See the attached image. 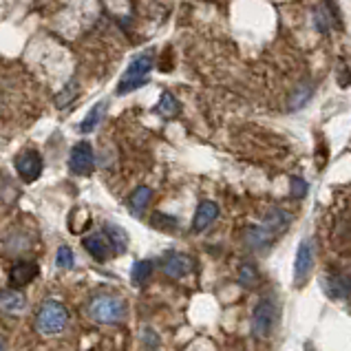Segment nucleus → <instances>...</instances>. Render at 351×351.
Returning <instances> with one entry per match:
<instances>
[{
  "label": "nucleus",
  "mask_w": 351,
  "mask_h": 351,
  "mask_svg": "<svg viewBox=\"0 0 351 351\" xmlns=\"http://www.w3.org/2000/svg\"><path fill=\"white\" fill-rule=\"evenodd\" d=\"M162 269H164V274L170 278H184L190 269H193V261L182 252H170L162 261Z\"/></svg>",
  "instance_id": "obj_8"
},
{
  "label": "nucleus",
  "mask_w": 351,
  "mask_h": 351,
  "mask_svg": "<svg viewBox=\"0 0 351 351\" xmlns=\"http://www.w3.org/2000/svg\"><path fill=\"white\" fill-rule=\"evenodd\" d=\"M88 318L99 325H115L126 318V303L111 294H97L88 300Z\"/></svg>",
  "instance_id": "obj_1"
},
{
  "label": "nucleus",
  "mask_w": 351,
  "mask_h": 351,
  "mask_svg": "<svg viewBox=\"0 0 351 351\" xmlns=\"http://www.w3.org/2000/svg\"><path fill=\"white\" fill-rule=\"evenodd\" d=\"M38 276V265L34 261H18L9 269V283L12 287H25Z\"/></svg>",
  "instance_id": "obj_10"
},
{
  "label": "nucleus",
  "mask_w": 351,
  "mask_h": 351,
  "mask_svg": "<svg viewBox=\"0 0 351 351\" xmlns=\"http://www.w3.org/2000/svg\"><path fill=\"white\" fill-rule=\"evenodd\" d=\"M307 182L305 179H300V177H294L292 179V197L294 199H303L305 195H307Z\"/></svg>",
  "instance_id": "obj_25"
},
{
  "label": "nucleus",
  "mask_w": 351,
  "mask_h": 351,
  "mask_svg": "<svg viewBox=\"0 0 351 351\" xmlns=\"http://www.w3.org/2000/svg\"><path fill=\"white\" fill-rule=\"evenodd\" d=\"M314 267V243L312 239L300 241V245L296 250V261H294V283L303 285L307 276L312 274Z\"/></svg>",
  "instance_id": "obj_5"
},
{
  "label": "nucleus",
  "mask_w": 351,
  "mask_h": 351,
  "mask_svg": "<svg viewBox=\"0 0 351 351\" xmlns=\"http://www.w3.org/2000/svg\"><path fill=\"white\" fill-rule=\"evenodd\" d=\"M69 168L73 170L75 175H91L95 170V157H93V148L86 142H80L73 146L71 157H69Z\"/></svg>",
  "instance_id": "obj_7"
},
{
  "label": "nucleus",
  "mask_w": 351,
  "mask_h": 351,
  "mask_svg": "<svg viewBox=\"0 0 351 351\" xmlns=\"http://www.w3.org/2000/svg\"><path fill=\"white\" fill-rule=\"evenodd\" d=\"M276 234H272L265 226H254V228H247V232H245V241H247V245L250 247H254V250H263L267 247L269 243L274 241Z\"/></svg>",
  "instance_id": "obj_13"
},
{
  "label": "nucleus",
  "mask_w": 351,
  "mask_h": 351,
  "mask_svg": "<svg viewBox=\"0 0 351 351\" xmlns=\"http://www.w3.org/2000/svg\"><path fill=\"white\" fill-rule=\"evenodd\" d=\"M69 323V312L60 300L49 298L40 305L36 314V332L43 336H53L60 334Z\"/></svg>",
  "instance_id": "obj_2"
},
{
  "label": "nucleus",
  "mask_w": 351,
  "mask_h": 351,
  "mask_svg": "<svg viewBox=\"0 0 351 351\" xmlns=\"http://www.w3.org/2000/svg\"><path fill=\"white\" fill-rule=\"evenodd\" d=\"M150 199H153V190H150L148 186H139L133 197H130V208H133L135 215H142L146 206L150 204Z\"/></svg>",
  "instance_id": "obj_18"
},
{
  "label": "nucleus",
  "mask_w": 351,
  "mask_h": 351,
  "mask_svg": "<svg viewBox=\"0 0 351 351\" xmlns=\"http://www.w3.org/2000/svg\"><path fill=\"white\" fill-rule=\"evenodd\" d=\"M150 226H155L157 230H164V232H170V230L177 228V219L168 217V215H162V213H155L153 219H150Z\"/></svg>",
  "instance_id": "obj_23"
},
{
  "label": "nucleus",
  "mask_w": 351,
  "mask_h": 351,
  "mask_svg": "<svg viewBox=\"0 0 351 351\" xmlns=\"http://www.w3.org/2000/svg\"><path fill=\"white\" fill-rule=\"evenodd\" d=\"M150 274H153V263H150V261H137L133 265V272H130L135 285H144L150 278Z\"/></svg>",
  "instance_id": "obj_20"
},
{
  "label": "nucleus",
  "mask_w": 351,
  "mask_h": 351,
  "mask_svg": "<svg viewBox=\"0 0 351 351\" xmlns=\"http://www.w3.org/2000/svg\"><path fill=\"white\" fill-rule=\"evenodd\" d=\"M312 93H314V88L309 86V84H303L298 88V91L292 95V99H289V108L292 111H298L300 106H305L307 102H309V97H312Z\"/></svg>",
  "instance_id": "obj_22"
},
{
  "label": "nucleus",
  "mask_w": 351,
  "mask_h": 351,
  "mask_svg": "<svg viewBox=\"0 0 351 351\" xmlns=\"http://www.w3.org/2000/svg\"><path fill=\"white\" fill-rule=\"evenodd\" d=\"M150 69H153V56L150 53H142V56L133 58V62L128 64V69L124 71L122 80H119V84H117V95L130 93L142 84H146V75L150 73Z\"/></svg>",
  "instance_id": "obj_3"
},
{
  "label": "nucleus",
  "mask_w": 351,
  "mask_h": 351,
  "mask_svg": "<svg viewBox=\"0 0 351 351\" xmlns=\"http://www.w3.org/2000/svg\"><path fill=\"white\" fill-rule=\"evenodd\" d=\"M16 170L23 182L32 184L43 175V157H40L36 150H23L16 157Z\"/></svg>",
  "instance_id": "obj_6"
},
{
  "label": "nucleus",
  "mask_w": 351,
  "mask_h": 351,
  "mask_svg": "<svg viewBox=\"0 0 351 351\" xmlns=\"http://www.w3.org/2000/svg\"><path fill=\"white\" fill-rule=\"evenodd\" d=\"M278 318V309L272 298H261L254 312H252V320H250V327H252V336L254 338H267L272 334V329L276 325Z\"/></svg>",
  "instance_id": "obj_4"
},
{
  "label": "nucleus",
  "mask_w": 351,
  "mask_h": 351,
  "mask_svg": "<svg viewBox=\"0 0 351 351\" xmlns=\"http://www.w3.org/2000/svg\"><path fill=\"white\" fill-rule=\"evenodd\" d=\"M75 263V258H73V250L71 247H66L62 245L58 250V254H56V265L58 267H62V269H71Z\"/></svg>",
  "instance_id": "obj_24"
},
{
  "label": "nucleus",
  "mask_w": 351,
  "mask_h": 351,
  "mask_svg": "<svg viewBox=\"0 0 351 351\" xmlns=\"http://www.w3.org/2000/svg\"><path fill=\"white\" fill-rule=\"evenodd\" d=\"M0 351H7V347H5V340L0 338Z\"/></svg>",
  "instance_id": "obj_27"
},
{
  "label": "nucleus",
  "mask_w": 351,
  "mask_h": 351,
  "mask_svg": "<svg viewBox=\"0 0 351 351\" xmlns=\"http://www.w3.org/2000/svg\"><path fill=\"white\" fill-rule=\"evenodd\" d=\"M239 283L243 287H254L258 283V269L252 263H243L239 267Z\"/></svg>",
  "instance_id": "obj_21"
},
{
  "label": "nucleus",
  "mask_w": 351,
  "mask_h": 351,
  "mask_svg": "<svg viewBox=\"0 0 351 351\" xmlns=\"http://www.w3.org/2000/svg\"><path fill=\"white\" fill-rule=\"evenodd\" d=\"M0 307L7 312H20V309H25V296L16 289H5V292H0Z\"/></svg>",
  "instance_id": "obj_16"
},
{
  "label": "nucleus",
  "mask_w": 351,
  "mask_h": 351,
  "mask_svg": "<svg viewBox=\"0 0 351 351\" xmlns=\"http://www.w3.org/2000/svg\"><path fill=\"white\" fill-rule=\"evenodd\" d=\"M323 289L329 298L345 300L351 298V274H336L323 278Z\"/></svg>",
  "instance_id": "obj_9"
},
{
  "label": "nucleus",
  "mask_w": 351,
  "mask_h": 351,
  "mask_svg": "<svg viewBox=\"0 0 351 351\" xmlns=\"http://www.w3.org/2000/svg\"><path fill=\"white\" fill-rule=\"evenodd\" d=\"M289 223H292V217H289L285 210L274 208V210H269V213L265 215L263 223H261V226H265L272 234H280V232H285Z\"/></svg>",
  "instance_id": "obj_12"
},
{
  "label": "nucleus",
  "mask_w": 351,
  "mask_h": 351,
  "mask_svg": "<svg viewBox=\"0 0 351 351\" xmlns=\"http://www.w3.org/2000/svg\"><path fill=\"white\" fill-rule=\"evenodd\" d=\"M82 245L86 247V252L91 254L95 261H106L108 258V241L99 234H91L82 239Z\"/></svg>",
  "instance_id": "obj_15"
},
{
  "label": "nucleus",
  "mask_w": 351,
  "mask_h": 351,
  "mask_svg": "<svg viewBox=\"0 0 351 351\" xmlns=\"http://www.w3.org/2000/svg\"><path fill=\"white\" fill-rule=\"evenodd\" d=\"M104 113H106V104H104V102L95 104V106L91 108V111L86 113V117L82 119V124H80V130H82V133H91V130H95L97 124L102 122Z\"/></svg>",
  "instance_id": "obj_17"
},
{
  "label": "nucleus",
  "mask_w": 351,
  "mask_h": 351,
  "mask_svg": "<svg viewBox=\"0 0 351 351\" xmlns=\"http://www.w3.org/2000/svg\"><path fill=\"white\" fill-rule=\"evenodd\" d=\"M219 217V206L215 202H202L195 213V221H193V230L195 232H204L206 228H210Z\"/></svg>",
  "instance_id": "obj_11"
},
{
  "label": "nucleus",
  "mask_w": 351,
  "mask_h": 351,
  "mask_svg": "<svg viewBox=\"0 0 351 351\" xmlns=\"http://www.w3.org/2000/svg\"><path fill=\"white\" fill-rule=\"evenodd\" d=\"M155 111L159 115H164V117H175V115H179V102H177V97L173 93L164 91L162 97H159V104H157Z\"/></svg>",
  "instance_id": "obj_19"
},
{
  "label": "nucleus",
  "mask_w": 351,
  "mask_h": 351,
  "mask_svg": "<svg viewBox=\"0 0 351 351\" xmlns=\"http://www.w3.org/2000/svg\"><path fill=\"white\" fill-rule=\"evenodd\" d=\"M144 340H146V347L148 349H157L159 347V338L153 329H144Z\"/></svg>",
  "instance_id": "obj_26"
},
{
  "label": "nucleus",
  "mask_w": 351,
  "mask_h": 351,
  "mask_svg": "<svg viewBox=\"0 0 351 351\" xmlns=\"http://www.w3.org/2000/svg\"><path fill=\"white\" fill-rule=\"evenodd\" d=\"M104 239L108 241V245H111L115 252H126V247H128V234L124 232V228H119L115 223H106L104 226Z\"/></svg>",
  "instance_id": "obj_14"
}]
</instances>
